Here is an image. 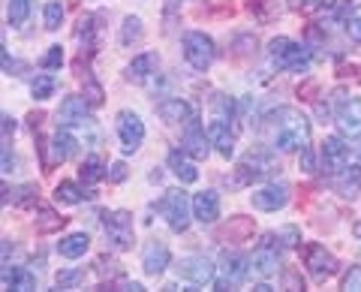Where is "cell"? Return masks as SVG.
Masks as SVG:
<instances>
[{
    "label": "cell",
    "mask_w": 361,
    "mask_h": 292,
    "mask_svg": "<svg viewBox=\"0 0 361 292\" xmlns=\"http://www.w3.org/2000/svg\"><path fill=\"white\" fill-rule=\"evenodd\" d=\"M106 178H109L111 184H121V181H127V163H121V160H118V163H111V166H109V175H106Z\"/></svg>",
    "instance_id": "cell-41"
},
{
    "label": "cell",
    "mask_w": 361,
    "mask_h": 292,
    "mask_svg": "<svg viewBox=\"0 0 361 292\" xmlns=\"http://www.w3.org/2000/svg\"><path fill=\"white\" fill-rule=\"evenodd\" d=\"M109 172H103V163H99V157H87V160L82 163V169H78V178H82L85 184H97L103 181Z\"/></svg>",
    "instance_id": "cell-30"
},
{
    "label": "cell",
    "mask_w": 361,
    "mask_h": 292,
    "mask_svg": "<svg viewBox=\"0 0 361 292\" xmlns=\"http://www.w3.org/2000/svg\"><path fill=\"white\" fill-rule=\"evenodd\" d=\"M54 87H58V85H54L51 75H37L30 82V94H33V99H49L54 94Z\"/></svg>",
    "instance_id": "cell-32"
},
{
    "label": "cell",
    "mask_w": 361,
    "mask_h": 292,
    "mask_svg": "<svg viewBox=\"0 0 361 292\" xmlns=\"http://www.w3.org/2000/svg\"><path fill=\"white\" fill-rule=\"evenodd\" d=\"M94 21H97V16H82V18H78L75 39H78V42L85 39V49H90V46H94Z\"/></svg>",
    "instance_id": "cell-34"
},
{
    "label": "cell",
    "mask_w": 361,
    "mask_h": 292,
    "mask_svg": "<svg viewBox=\"0 0 361 292\" xmlns=\"http://www.w3.org/2000/svg\"><path fill=\"white\" fill-rule=\"evenodd\" d=\"M42 70H61V63H63V49L61 46H51L49 51L42 54Z\"/></svg>",
    "instance_id": "cell-38"
},
{
    "label": "cell",
    "mask_w": 361,
    "mask_h": 292,
    "mask_svg": "<svg viewBox=\"0 0 361 292\" xmlns=\"http://www.w3.org/2000/svg\"><path fill=\"white\" fill-rule=\"evenodd\" d=\"M85 280V272L82 268H66V272H58V277H54V284H58L61 289H75L78 284Z\"/></svg>",
    "instance_id": "cell-35"
},
{
    "label": "cell",
    "mask_w": 361,
    "mask_h": 292,
    "mask_svg": "<svg viewBox=\"0 0 361 292\" xmlns=\"http://www.w3.org/2000/svg\"><path fill=\"white\" fill-rule=\"evenodd\" d=\"M208 130H202V123L196 121V115L187 121V130H184V151L190 157H196V160H205L208 157Z\"/></svg>",
    "instance_id": "cell-15"
},
{
    "label": "cell",
    "mask_w": 361,
    "mask_h": 292,
    "mask_svg": "<svg viewBox=\"0 0 361 292\" xmlns=\"http://www.w3.org/2000/svg\"><path fill=\"white\" fill-rule=\"evenodd\" d=\"M355 235H358V238H361V223H358V226H355Z\"/></svg>",
    "instance_id": "cell-49"
},
{
    "label": "cell",
    "mask_w": 361,
    "mask_h": 292,
    "mask_svg": "<svg viewBox=\"0 0 361 292\" xmlns=\"http://www.w3.org/2000/svg\"><path fill=\"white\" fill-rule=\"evenodd\" d=\"M103 226H106V235H109V244L115 247V250H130L133 247V217H130V211H106Z\"/></svg>",
    "instance_id": "cell-6"
},
{
    "label": "cell",
    "mask_w": 361,
    "mask_h": 292,
    "mask_svg": "<svg viewBox=\"0 0 361 292\" xmlns=\"http://www.w3.org/2000/svg\"><path fill=\"white\" fill-rule=\"evenodd\" d=\"M4 286L6 289H18V292H27V289H33L37 286V277H33L30 272H25V268H4Z\"/></svg>",
    "instance_id": "cell-28"
},
{
    "label": "cell",
    "mask_w": 361,
    "mask_h": 292,
    "mask_svg": "<svg viewBox=\"0 0 361 292\" xmlns=\"http://www.w3.org/2000/svg\"><path fill=\"white\" fill-rule=\"evenodd\" d=\"M30 16V0H9V6H6V18H9V25L13 28H21L27 21Z\"/></svg>",
    "instance_id": "cell-31"
},
{
    "label": "cell",
    "mask_w": 361,
    "mask_h": 292,
    "mask_svg": "<svg viewBox=\"0 0 361 292\" xmlns=\"http://www.w3.org/2000/svg\"><path fill=\"white\" fill-rule=\"evenodd\" d=\"M58 123L61 127H87V123H94L90 103L85 97H66L58 109Z\"/></svg>",
    "instance_id": "cell-13"
},
{
    "label": "cell",
    "mask_w": 361,
    "mask_h": 292,
    "mask_svg": "<svg viewBox=\"0 0 361 292\" xmlns=\"http://www.w3.org/2000/svg\"><path fill=\"white\" fill-rule=\"evenodd\" d=\"M13 205H18V208H33V205H37V187H30V184L18 187L16 196H13Z\"/></svg>",
    "instance_id": "cell-37"
},
{
    "label": "cell",
    "mask_w": 361,
    "mask_h": 292,
    "mask_svg": "<svg viewBox=\"0 0 361 292\" xmlns=\"http://www.w3.org/2000/svg\"><path fill=\"white\" fill-rule=\"evenodd\" d=\"M343 289H349V292H361V265L349 268V274L343 277Z\"/></svg>",
    "instance_id": "cell-40"
},
{
    "label": "cell",
    "mask_w": 361,
    "mask_h": 292,
    "mask_svg": "<svg viewBox=\"0 0 361 292\" xmlns=\"http://www.w3.org/2000/svg\"><path fill=\"white\" fill-rule=\"evenodd\" d=\"M277 241H283L286 247H295V244L301 241V232H298L295 226H286V229H280V232H277Z\"/></svg>",
    "instance_id": "cell-42"
},
{
    "label": "cell",
    "mask_w": 361,
    "mask_h": 292,
    "mask_svg": "<svg viewBox=\"0 0 361 292\" xmlns=\"http://www.w3.org/2000/svg\"><path fill=\"white\" fill-rule=\"evenodd\" d=\"M169 169H172V175L178 178L180 184H196V181H199V169L187 160V151H184V148L169 154Z\"/></svg>",
    "instance_id": "cell-22"
},
{
    "label": "cell",
    "mask_w": 361,
    "mask_h": 292,
    "mask_svg": "<svg viewBox=\"0 0 361 292\" xmlns=\"http://www.w3.org/2000/svg\"><path fill=\"white\" fill-rule=\"evenodd\" d=\"M85 99H87L90 106H99V103H103V87H99L94 78H87V82H85Z\"/></svg>",
    "instance_id": "cell-39"
},
{
    "label": "cell",
    "mask_w": 361,
    "mask_h": 292,
    "mask_svg": "<svg viewBox=\"0 0 361 292\" xmlns=\"http://www.w3.org/2000/svg\"><path fill=\"white\" fill-rule=\"evenodd\" d=\"M51 163H63V160H70V157H75L78 151V139L70 133V127H58V133L51 136Z\"/></svg>",
    "instance_id": "cell-21"
},
{
    "label": "cell",
    "mask_w": 361,
    "mask_h": 292,
    "mask_svg": "<svg viewBox=\"0 0 361 292\" xmlns=\"http://www.w3.org/2000/svg\"><path fill=\"white\" fill-rule=\"evenodd\" d=\"M157 70H160V58H157L154 51H145V54H139V58H133L127 63V73H123V78L133 82V85H145L148 78L157 75Z\"/></svg>",
    "instance_id": "cell-14"
},
{
    "label": "cell",
    "mask_w": 361,
    "mask_h": 292,
    "mask_svg": "<svg viewBox=\"0 0 361 292\" xmlns=\"http://www.w3.org/2000/svg\"><path fill=\"white\" fill-rule=\"evenodd\" d=\"M97 193L94 190H82L78 184L73 181H61L58 190H54V199L63 202V205H78V202H85V199H94Z\"/></svg>",
    "instance_id": "cell-27"
},
{
    "label": "cell",
    "mask_w": 361,
    "mask_h": 292,
    "mask_svg": "<svg viewBox=\"0 0 361 292\" xmlns=\"http://www.w3.org/2000/svg\"><path fill=\"white\" fill-rule=\"evenodd\" d=\"M301 169H304V172H316V163H313V151H310V145H304V148H301Z\"/></svg>",
    "instance_id": "cell-46"
},
{
    "label": "cell",
    "mask_w": 361,
    "mask_h": 292,
    "mask_svg": "<svg viewBox=\"0 0 361 292\" xmlns=\"http://www.w3.org/2000/svg\"><path fill=\"white\" fill-rule=\"evenodd\" d=\"M250 13H256L259 18H268V13H271V0H250Z\"/></svg>",
    "instance_id": "cell-44"
},
{
    "label": "cell",
    "mask_w": 361,
    "mask_h": 292,
    "mask_svg": "<svg viewBox=\"0 0 361 292\" xmlns=\"http://www.w3.org/2000/svg\"><path fill=\"white\" fill-rule=\"evenodd\" d=\"M145 37V28H142V18H135V16H127L123 18V25H121V46H133V42H139Z\"/></svg>",
    "instance_id": "cell-29"
},
{
    "label": "cell",
    "mask_w": 361,
    "mask_h": 292,
    "mask_svg": "<svg viewBox=\"0 0 361 292\" xmlns=\"http://www.w3.org/2000/svg\"><path fill=\"white\" fill-rule=\"evenodd\" d=\"M334 123H337V130L343 133V136H361V99L355 97H343V99H337V106H334Z\"/></svg>",
    "instance_id": "cell-10"
},
{
    "label": "cell",
    "mask_w": 361,
    "mask_h": 292,
    "mask_svg": "<svg viewBox=\"0 0 361 292\" xmlns=\"http://www.w3.org/2000/svg\"><path fill=\"white\" fill-rule=\"evenodd\" d=\"M118 139H121V148L123 154H135L145 142V121L135 115V111L123 109L118 111Z\"/></svg>",
    "instance_id": "cell-7"
},
{
    "label": "cell",
    "mask_w": 361,
    "mask_h": 292,
    "mask_svg": "<svg viewBox=\"0 0 361 292\" xmlns=\"http://www.w3.org/2000/svg\"><path fill=\"white\" fill-rule=\"evenodd\" d=\"M334 190L341 196H346V199H353L355 196V190L361 187V166H343L341 172H334Z\"/></svg>",
    "instance_id": "cell-23"
},
{
    "label": "cell",
    "mask_w": 361,
    "mask_h": 292,
    "mask_svg": "<svg viewBox=\"0 0 361 292\" xmlns=\"http://www.w3.org/2000/svg\"><path fill=\"white\" fill-rule=\"evenodd\" d=\"M286 202H289L286 184H265L262 190L253 193V208H259V211H280Z\"/></svg>",
    "instance_id": "cell-16"
},
{
    "label": "cell",
    "mask_w": 361,
    "mask_h": 292,
    "mask_svg": "<svg viewBox=\"0 0 361 292\" xmlns=\"http://www.w3.org/2000/svg\"><path fill=\"white\" fill-rule=\"evenodd\" d=\"M169 247L163 244V241H148L145 244V250H142V268H145V274H151V277H157V274H163L166 268H169Z\"/></svg>",
    "instance_id": "cell-17"
},
{
    "label": "cell",
    "mask_w": 361,
    "mask_h": 292,
    "mask_svg": "<svg viewBox=\"0 0 361 292\" xmlns=\"http://www.w3.org/2000/svg\"><path fill=\"white\" fill-rule=\"evenodd\" d=\"M259 130H262L265 145H271V148L280 154L298 151L310 142V121L304 118L298 109H289V106L271 109L262 118V127Z\"/></svg>",
    "instance_id": "cell-1"
},
{
    "label": "cell",
    "mask_w": 361,
    "mask_h": 292,
    "mask_svg": "<svg viewBox=\"0 0 361 292\" xmlns=\"http://www.w3.org/2000/svg\"><path fill=\"white\" fill-rule=\"evenodd\" d=\"M90 247V235L87 232H73L66 235V238L58 241V253L63 256V260H78V256H85Z\"/></svg>",
    "instance_id": "cell-26"
},
{
    "label": "cell",
    "mask_w": 361,
    "mask_h": 292,
    "mask_svg": "<svg viewBox=\"0 0 361 292\" xmlns=\"http://www.w3.org/2000/svg\"><path fill=\"white\" fill-rule=\"evenodd\" d=\"M208 139H211V145L223 157H232V151H235V133L229 130V121H226V118H214L208 123Z\"/></svg>",
    "instance_id": "cell-20"
},
{
    "label": "cell",
    "mask_w": 361,
    "mask_h": 292,
    "mask_svg": "<svg viewBox=\"0 0 361 292\" xmlns=\"http://www.w3.org/2000/svg\"><path fill=\"white\" fill-rule=\"evenodd\" d=\"M157 111H160V118H163L166 123H187L190 118H193V109H190L180 97H175V99H163V103L157 106Z\"/></svg>",
    "instance_id": "cell-24"
},
{
    "label": "cell",
    "mask_w": 361,
    "mask_h": 292,
    "mask_svg": "<svg viewBox=\"0 0 361 292\" xmlns=\"http://www.w3.org/2000/svg\"><path fill=\"white\" fill-rule=\"evenodd\" d=\"M193 217L202 223V226L217 223V217H220V196L214 193V190H202V193L193 196Z\"/></svg>",
    "instance_id": "cell-19"
},
{
    "label": "cell",
    "mask_w": 361,
    "mask_h": 292,
    "mask_svg": "<svg viewBox=\"0 0 361 292\" xmlns=\"http://www.w3.org/2000/svg\"><path fill=\"white\" fill-rule=\"evenodd\" d=\"M45 30H58L61 28V21H63V6L61 4H45Z\"/></svg>",
    "instance_id": "cell-36"
},
{
    "label": "cell",
    "mask_w": 361,
    "mask_h": 292,
    "mask_svg": "<svg viewBox=\"0 0 361 292\" xmlns=\"http://www.w3.org/2000/svg\"><path fill=\"white\" fill-rule=\"evenodd\" d=\"M163 214H166V223H169V226H172L175 232H187L190 220H196V217H193V202L187 199L184 190H166Z\"/></svg>",
    "instance_id": "cell-4"
},
{
    "label": "cell",
    "mask_w": 361,
    "mask_h": 292,
    "mask_svg": "<svg viewBox=\"0 0 361 292\" xmlns=\"http://www.w3.org/2000/svg\"><path fill=\"white\" fill-rule=\"evenodd\" d=\"M4 172H18V157L9 151V145H4Z\"/></svg>",
    "instance_id": "cell-43"
},
{
    "label": "cell",
    "mask_w": 361,
    "mask_h": 292,
    "mask_svg": "<svg viewBox=\"0 0 361 292\" xmlns=\"http://www.w3.org/2000/svg\"><path fill=\"white\" fill-rule=\"evenodd\" d=\"M253 235V220L250 217H229V223L217 232V238L220 241H247Z\"/></svg>",
    "instance_id": "cell-25"
},
{
    "label": "cell",
    "mask_w": 361,
    "mask_h": 292,
    "mask_svg": "<svg viewBox=\"0 0 361 292\" xmlns=\"http://www.w3.org/2000/svg\"><path fill=\"white\" fill-rule=\"evenodd\" d=\"M274 238L277 235H265V241L253 250L250 265H253V272L259 277H271V274L280 272V247L274 244Z\"/></svg>",
    "instance_id": "cell-11"
},
{
    "label": "cell",
    "mask_w": 361,
    "mask_h": 292,
    "mask_svg": "<svg viewBox=\"0 0 361 292\" xmlns=\"http://www.w3.org/2000/svg\"><path fill=\"white\" fill-rule=\"evenodd\" d=\"M66 223V217H58L51 208H39V217H37V229L39 232H54V229H61Z\"/></svg>",
    "instance_id": "cell-33"
},
{
    "label": "cell",
    "mask_w": 361,
    "mask_h": 292,
    "mask_svg": "<svg viewBox=\"0 0 361 292\" xmlns=\"http://www.w3.org/2000/svg\"><path fill=\"white\" fill-rule=\"evenodd\" d=\"M349 160V145L337 136H329L322 142V169L325 172H341Z\"/></svg>",
    "instance_id": "cell-18"
},
{
    "label": "cell",
    "mask_w": 361,
    "mask_h": 292,
    "mask_svg": "<svg viewBox=\"0 0 361 292\" xmlns=\"http://www.w3.org/2000/svg\"><path fill=\"white\" fill-rule=\"evenodd\" d=\"M280 166L271 160V154L265 151H256V154H247L244 160L238 163V184H250V181H262L268 175H277Z\"/></svg>",
    "instance_id": "cell-8"
},
{
    "label": "cell",
    "mask_w": 361,
    "mask_h": 292,
    "mask_svg": "<svg viewBox=\"0 0 361 292\" xmlns=\"http://www.w3.org/2000/svg\"><path fill=\"white\" fill-rule=\"evenodd\" d=\"M268 54L280 70H289V73H307L310 66V49L292 42L289 37H274L268 42Z\"/></svg>",
    "instance_id": "cell-2"
},
{
    "label": "cell",
    "mask_w": 361,
    "mask_h": 292,
    "mask_svg": "<svg viewBox=\"0 0 361 292\" xmlns=\"http://www.w3.org/2000/svg\"><path fill=\"white\" fill-rule=\"evenodd\" d=\"M16 133V118L13 115H4V139L9 142V136Z\"/></svg>",
    "instance_id": "cell-48"
},
{
    "label": "cell",
    "mask_w": 361,
    "mask_h": 292,
    "mask_svg": "<svg viewBox=\"0 0 361 292\" xmlns=\"http://www.w3.org/2000/svg\"><path fill=\"white\" fill-rule=\"evenodd\" d=\"M283 284H286V289H304V284L298 280V274H292V272L283 274Z\"/></svg>",
    "instance_id": "cell-47"
},
{
    "label": "cell",
    "mask_w": 361,
    "mask_h": 292,
    "mask_svg": "<svg viewBox=\"0 0 361 292\" xmlns=\"http://www.w3.org/2000/svg\"><path fill=\"white\" fill-rule=\"evenodd\" d=\"M175 268H178V277L190 280L193 286H208L217 280V268H214L208 256H184Z\"/></svg>",
    "instance_id": "cell-9"
},
{
    "label": "cell",
    "mask_w": 361,
    "mask_h": 292,
    "mask_svg": "<svg viewBox=\"0 0 361 292\" xmlns=\"http://www.w3.org/2000/svg\"><path fill=\"white\" fill-rule=\"evenodd\" d=\"M250 260L241 253H223V260H220V274L217 280H214V286L217 289H235V286H241L247 274H250Z\"/></svg>",
    "instance_id": "cell-5"
},
{
    "label": "cell",
    "mask_w": 361,
    "mask_h": 292,
    "mask_svg": "<svg viewBox=\"0 0 361 292\" xmlns=\"http://www.w3.org/2000/svg\"><path fill=\"white\" fill-rule=\"evenodd\" d=\"M346 33H349V39H353V42H361V16L346 21Z\"/></svg>",
    "instance_id": "cell-45"
},
{
    "label": "cell",
    "mask_w": 361,
    "mask_h": 292,
    "mask_svg": "<svg viewBox=\"0 0 361 292\" xmlns=\"http://www.w3.org/2000/svg\"><path fill=\"white\" fill-rule=\"evenodd\" d=\"M304 265H307V272L316 280H325V277L337 274V260L325 250L322 244H307L304 247Z\"/></svg>",
    "instance_id": "cell-12"
},
{
    "label": "cell",
    "mask_w": 361,
    "mask_h": 292,
    "mask_svg": "<svg viewBox=\"0 0 361 292\" xmlns=\"http://www.w3.org/2000/svg\"><path fill=\"white\" fill-rule=\"evenodd\" d=\"M184 58H187V63L193 66V70L205 73L208 66L214 63V58H217L214 39L208 37V33H202V30H190V33H184Z\"/></svg>",
    "instance_id": "cell-3"
},
{
    "label": "cell",
    "mask_w": 361,
    "mask_h": 292,
    "mask_svg": "<svg viewBox=\"0 0 361 292\" xmlns=\"http://www.w3.org/2000/svg\"><path fill=\"white\" fill-rule=\"evenodd\" d=\"M358 157H361V145H358Z\"/></svg>",
    "instance_id": "cell-50"
}]
</instances>
